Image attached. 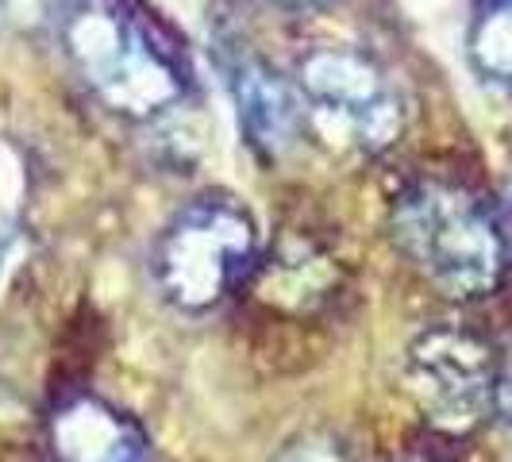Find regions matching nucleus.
<instances>
[{"instance_id":"obj_7","label":"nucleus","mask_w":512,"mask_h":462,"mask_svg":"<svg viewBox=\"0 0 512 462\" xmlns=\"http://www.w3.org/2000/svg\"><path fill=\"white\" fill-rule=\"evenodd\" d=\"M58 462H154L139 424L101 397H74L51 416Z\"/></svg>"},{"instance_id":"obj_4","label":"nucleus","mask_w":512,"mask_h":462,"mask_svg":"<svg viewBox=\"0 0 512 462\" xmlns=\"http://www.w3.org/2000/svg\"><path fill=\"white\" fill-rule=\"evenodd\" d=\"M497 366L486 339L470 328H428L409 347L405 382L420 416L443 436H466L493 416Z\"/></svg>"},{"instance_id":"obj_12","label":"nucleus","mask_w":512,"mask_h":462,"mask_svg":"<svg viewBox=\"0 0 512 462\" xmlns=\"http://www.w3.org/2000/svg\"><path fill=\"white\" fill-rule=\"evenodd\" d=\"M401 462H447V459H439V455H412V459H401Z\"/></svg>"},{"instance_id":"obj_3","label":"nucleus","mask_w":512,"mask_h":462,"mask_svg":"<svg viewBox=\"0 0 512 462\" xmlns=\"http://www.w3.org/2000/svg\"><path fill=\"white\" fill-rule=\"evenodd\" d=\"M255 220L228 197H197L162 231L154 282L170 305L205 312L255 270Z\"/></svg>"},{"instance_id":"obj_9","label":"nucleus","mask_w":512,"mask_h":462,"mask_svg":"<svg viewBox=\"0 0 512 462\" xmlns=\"http://www.w3.org/2000/svg\"><path fill=\"white\" fill-rule=\"evenodd\" d=\"M466 51L474 70L512 89V0H482L474 20H470V35H466Z\"/></svg>"},{"instance_id":"obj_11","label":"nucleus","mask_w":512,"mask_h":462,"mask_svg":"<svg viewBox=\"0 0 512 462\" xmlns=\"http://www.w3.org/2000/svg\"><path fill=\"white\" fill-rule=\"evenodd\" d=\"M285 462H343V455L328 451V447H301L297 455H289Z\"/></svg>"},{"instance_id":"obj_8","label":"nucleus","mask_w":512,"mask_h":462,"mask_svg":"<svg viewBox=\"0 0 512 462\" xmlns=\"http://www.w3.org/2000/svg\"><path fill=\"white\" fill-rule=\"evenodd\" d=\"M339 289V262L308 239H285L266 262H255V293L270 308L305 316L324 308Z\"/></svg>"},{"instance_id":"obj_13","label":"nucleus","mask_w":512,"mask_h":462,"mask_svg":"<svg viewBox=\"0 0 512 462\" xmlns=\"http://www.w3.org/2000/svg\"><path fill=\"white\" fill-rule=\"evenodd\" d=\"M282 4H293V8H305V4H324V0H282Z\"/></svg>"},{"instance_id":"obj_2","label":"nucleus","mask_w":512,"mask_h":462,"mask_svg":"<svg viewBox=\"0 0 512 462\" xmlns=\"http://www.w3.org/2000/svg\"><path fill=\"white\" fill-rule=\"evenodd\" d=\"M62 47L93 97L131 120L166 112L185 89L174 58L116 0H70L62 8Z\"/></svg>"},{"instance_id":"obj_10","label":"nucleus","mask_w":512,"mask_h":462,"mask_svg":"<svg viewBox=\"0 0 512 462\" xmlns=\"http://www.w3.org/2000/svg\"><path fill=\"white\" fill-rule=\"evenodd\" d=\"M493 412L512 428V351L497 366V389H493Z\"/></svg>"},{"instance_id":"obj_14","label":"nucleus","mask_w":512,"mask_h":462,"mask_svg":"<svg viewBox=\"0 0 512 462\" xmlns=\"http://www.w3.org/2000/svg\"><path fill=\"white\" fill-rule=\"evenodd\" d=\"M509 220H512V185H509Z\"/></svg>"},{"instance_id":"obj_1","label":"nucleus","mask_w":512,"mask_h":462,"mask_svg":"<svg viewBox=\"0 0 512 462\" xmlns=\"http://www.w3.org/2000/svg\"><path fill=\"white\" fill-rule=\"evenodd\" d=\"M393 243L451 301H482L509 274V239L493 208L455 181H416L393 205Z\"/></svg>"},{"instance_id":"obj_5","label":"nucleus","mask_w":512,"mask_h":462,"mask_svg":"<svg viewBox=\"0 0 512 462\" xmlns=\"http://www.w3.org/2000/svg\"><path fill=\"white\" fill-rule=\"evenodd\" d=\"M297 89L320 120H335L359 151L378 154L401 135V101L374 58L347 47H316L297 62Z\"/></svg>"},{"instance_id":"obj_6","label":"nucleus","mask_w":512,"mask_h":462,"mask_svg":"<svg viewBox=\"0 0 512 462\" xmlns=\"http://www.w3.org/2000/svg\"><path fill=\"white\" fill-rule=\"evenodd\" d=\"M228 85L251 151L262 154L266 162H278L282 154L293 151L305 128V108L297 89L258 58H239L228 70Z\"/></svg>"}]
</instances>
